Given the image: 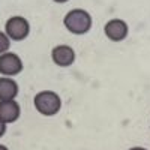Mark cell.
<instances>
[{"label":"cell","instance_id":"1","mask_svg":"<svg viewBox=\"0 0 150 150\" xmlns=\"http://www.w3.org/2000/svg\"><path fill=\"white\" fill-rule=\"evenodd\" d=\"M92 24H93L92 15L86 9H81V8L71 9L63 17V26L66 27V30L77 36H81V35H86L87 32H90Z\"/></svg>","mask_w":150,"mask_h":150},{"label":"cell","instance_id":"2","mask_svg":"<svg viewBox=\"0 0 150 150\" xmlns=\"http://www.w3.org/2000/svg\"><path fill=\"white\" fill-rule=\"evenodd\" d=\"M33 105L39 114L45 117L56 116L62 108V99L53 90H42L36 93L33 98Z\"/></svg>","mask_w":150,"mask_h":150},{"label":"cell","instance_id":"3","mask_svg":"<svg viewBox=\"0 0 150 150\" xmlns=\"http://www.w3.org/2000/svg\"><path fill=\"white\" fill-rule=\"evenodd\" d=\"M30 33V24L27 18H24L21 15H14L11 17L6 24H5V35L9 38V41H24Z\"/></svg>","mask_w":150,"mask_h":150},{"label":"cell","instance_id":"4","mask_svg":"<svg viewBox=\"0 0 150 150\" xmlns=\"http://www.w3.org/2000/svg\"><path fill=\"white\" fill-rule=\"evenodd\" d=\"M23 60L18 54L15 53H5V54H0V74L3 77H15V75L23 72Z\"/></svg>","mask_w":150,"mask_h":150},{"label":"cell","instance_id":"5","mask_svg":"<svg viewBox=\"0 0 150 150\" xmlns=\"http://www.w3.org/2000/svg\"><path fill=\"white\" fill-rule=\"evenodd\" d=\"M104 33L112 42H122L126 39V36L129 33V27L125 20L122 18H111L105 23L104 26Z\"/></svg>","mask_w":150,"mask_h":150},{"label":"cell","instance_id":"6","mask_svg":"<svg viewBox=\"0 0 150 150\" xmlns=\"http://www.w3.org/2000/svg\"><path fill=\"white\" fill-rule=\"evenodd\" d=\"M75 57L77 56H75L74 48L69 45H65V44L56 45L51 50V60L59 68H69L71 65H74Z\"/></svg>","mask_w":150,"mask_h":150},{"label":"cell","instance_id":"7","mask_svg":"<svg viewBox=\"0 0 150 150\" xmlns=\"http://www.w3.org/2000/svg\"><path fill=\"white\" fill-rule=\"evenodd\" d=\"M21 116V107L15 101H0V120L5 125L14 123Z\"/></svg>","mask_w":150,"mask_h":150},{"label":"cell","instance_id":"8","mask_svg":"<svg viewBox=\"0 0 150 150\" xmlns=\"http://www.w3.org/2000/svg\"><path fill=\"white\" fill-rule=\"evenodd\" d=\"M18 96V84L8 77H0V101H14Z\"/></svg>","mask_w":150,"mask_h":150},{"label":"cell","instance_id":"9","mask_svg":"<svg viewBox=\"0 0 150 150\" xmlns=\"http://www.w3.org/2000/svg\"><path fill=\"white\" fill-rule=\"evenodd\" d=\"M9 47H11V41H9V38L5 35V32H0V54L8 53Z\"/></svg>","mask_w":150,"mask_h":150},{"label":"cell","instance_id":"10","mask_svg":"<svg viewBox=\"0 0 150 150\" xmlns=\"http://www.w3.org/2000/svg\"><path fill=\"white\" fill-rule=\"evenodd\" d=\"M5 134H6V125H5L2 120H0V138H2Z\"/></svg>","mask_w":150,"mask_h":150},{"label":"cell","instance_id":"11","mask_svg":"<svg viewBox=\"0 0 150 150\" xmlns=\"http://www.w3.org/2000/svg\"><path fill=\"white\" fill-rule=\"evenodd\" d=\"M54 3H66V2H69V0H53Z\"/></svg>","mask_w":150,"mask_h":150},{"label":"cell","instance_id":"12","mask_svg":"<svg viewBox=\"0 0 150 150\" xmlns=\"http://www.w3.org/2000/svg\"><path fill=\"white\" fill-rule=\"evenodd\" d=\"M129 150H147V149H144V147H131Z\"/></svg>","mask_w":150,"mask_h":150},{"label":"cell","instance_id":"13","mask_svg":"<svg viewBox=\"0 0 150 150\" xmlns=\"http://www.w3.org/2000/svg\"><path fill=\"white\" fill-rule=\"evenodd\" d=\"M0 150H9L6 146H3V144H0Z\"/></svg>","mask_w":150,"mask_h":150}]
</instances>
